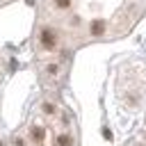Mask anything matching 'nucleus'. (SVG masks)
<instances>
[{
  "instance_id": "obj_1",
  "label": "nucleus",
  "mask_w": 146,
  "mask_h": 146,
  "mask_svg": "<svg viewBox=\"0 0 146 146\" xmlns=\"http://www.w3.org/2000/svg\"><path fill=\"white\" fill-rule=\"evenodd\" d=\"M39 43H41V48H46V50H55V48H57V32H55L52 27H41V32H39Z\"/></svg>"
},
{
  "instance_id": "obj_3",
  "label": "nucleus",
  "mask_w": 146,
  "mask_h": 146,
  "mask_svg": "<svg viewBox=\"0 0 146 146\" xmlns=\"http://www.w3.org/2000/svg\"><path fill=\"white\" fill-rule=\"evenodd\" d=\"M30 139H32V141H36V144H41V141L46 139V132H43V128L34 125V128L30 130Z\"/></svg>"
},
{
  "instance_id": "obj_2",
  "label": "nucleus",
  "mask_w": 146,
  "mask_h": 146,
  "mask_svg": "<svg viewBox=\"0 0 146 146\" xmlns=\"http://www.w3.org/2000/svg\"><path fill=\"white\" fill-rule=\"evenodd\" d=\"M89 32H91V36H100V34H105V23H103V21H94V23L89 25Z\"/></svg>"
},
{
  "instance_id": "obj_4",
  "label": "nucleus",
  "mask_w": 146,
  "mask_h": 146,
  "mask_svg": "<svg viewBox=\"0 0 146 146\" xmlns=\"http://www.w3.org/2000/svg\"><path fill=\"white\" fill-rule=\"evenodd\" d=\"M55 144H57V146H73V137H71V135H59Z\"/></svg>"
},
{
  "instance_id": "obj_6",
  "label": "nucleus",
  "mask_w": 146,
  "mask_h": 146,
  "mask_svg": "<svg viewBox=\"0 0 146 146\" xmlns=\"http://www.w3.org/2000/svg\"><path fill=\"white\" fill-rule=\"evenodd\" d=\"M0 146H5V144H2V141H0Z\"/></svg>"
},
{
  "instance_id": "obj_5",
  "label": "nucleus",
  "mask_w": 146,
  "mask_h": 146,
  "mask_svg": "<svg viewBox=\"0 0 146 146\" xmlns=\"http://www.w3.org/2000/svg\"><path fill=\"white\" fill-rule=\"evenodd\" d=\"M52 2H55L57 9H68L71 7V0H52Z\"/></svg>"
}]
</instances>
